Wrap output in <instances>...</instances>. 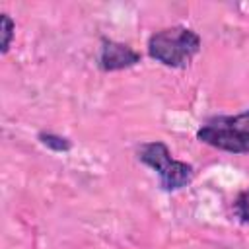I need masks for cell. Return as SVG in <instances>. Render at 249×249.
<instances>
[{
  "label": "cell",
  "mask_w": 249,
  "mask_h": 249,
  "mask_svg": "<svg viewBox=\"0 0 249 249\" xmlns=\"http://www.w3.org/2000/svg\"><path fill=\"white\" fill-rule=\"evenodd\" d=\"M202 49V37L198 31L187 25H173L154 31L148 37V56L165 68H187Z\"/></svg>",
  "instance_id": "6da1fadb"
},
{
  "label": "cell",
  "mask_w": 249,
  "mask_h": 249,
  "mask_svg": "<svg viewBox=\"0 0 249 249\" xmlns=\"http://www.w3.org/2000/svg\"><path fill=\"white\" fill-rule=\"evenodd\" d=\"M136 160L156 171L160 189L163 193H177L189 187L196 175L195 165L183 160H175L169 146L161 140L142 142L136 148Z\"/></svg>",
  "instance_id": "7a4b0ae2"
},
{
  "label": "cell",
  "mask_w": 249,
  "mask_h": 249,
  "mask_svg": "<svg viewBox=\"0 0 249 249\" xmlns=\"http://www.w3.org/2000/svg\"><path fill=\"white\" fill-rule=\"evenodd\" d=\"M196 140L228 154H249V109L208 117L196 130Z\"/></svg>",
  "instance_id": "3957f363"
},
{
  "label": "cell",
  "mask_w": 249,
  "mask_h": 249,
  "mask_svg": "<svg viewBox=\"0 0 249 249\" xmlns=\"http://www.w3.org/2000/svg\"><path fill=\"white\" fill-rule=\"evenodd\" d=\"M142 62V53L130 47L128 43H121L109 37L99 39V51H97V68L105 74L109 72H121L134 68Z\"/></svg>",
  "instance_id": "277c9868"
},
{
  "label": "cell",
  "mask_w": 249,
  "mask_h": 249,
  "mask_svg": "<svg viewBox=\"0 0 249 249\" xmlns=\"http://www.w3.org/2000/svg\"><path fill=\"white\" fill-rule=\"evenodd\" d=\"M37 140L41 146H45L47 150L54 152V154H66L74 148L72 140L64 134H58V132H53V130H39L37 132Z\"/></svg>",
  "instance_id": "5b68a950"
},
{
  "label": "cell",
  "mask_w": 249,
  "mask_h": 249,
  "mask_svg": "<svg viewBox=\"0 0 249 249\" xmlns=\"http://www.w3.org/2000/svg\"><path fill=\"white\" fill-rule=\"evenodd\" d=\"M231 210H233L235 220L241 226H249V187L247 189H241L235 195V198L231 202Z\"/></svg>",
  "instance_id": "8992f818"
},
{
  "label": "cell",
  "mask_w": 249,
  "mask_h": 249,
  "mask_svg": "<svg viewBox=\"0 0 249 249\" xmlns=\"http://www.w3.org/2000/svg\"><path fill=\"white\" fill-rule=\"evenodd\" d=\"M0 31H2V43H0V53L6 54L12 47V41L16 37V21L12 19L10 14H0Z\"/></svg>",
  "instance_id": "52a82bcc"
}]
</instances>
